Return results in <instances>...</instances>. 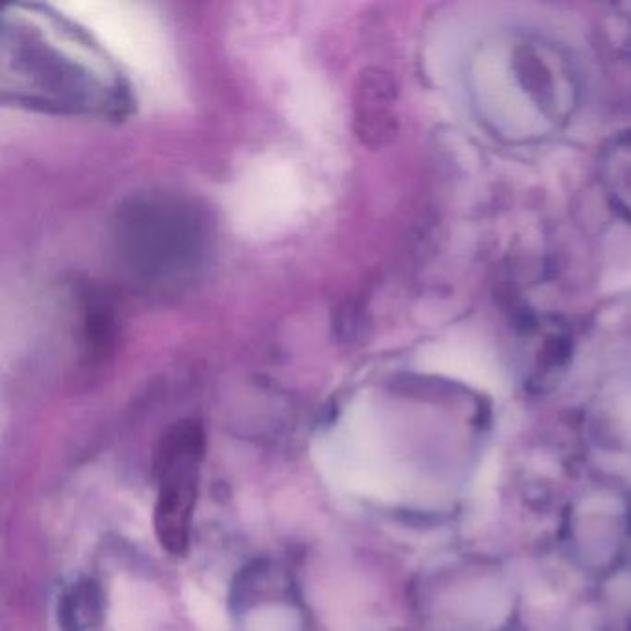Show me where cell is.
<instances>
[{
  "mask_svg": "<svg viewBox=\"0 0 631 631\" xmlns=\"http://www.w3.org/2000/svg\"><path fill=\"white\" fill-rule=\"evenodd\" d=\"M115 252L137 284L176 291L197 280L210 261L215 221L193 198L141 193L115 213Z\"/></svg>",
  "mask_w": 631,
  "mask_h": 631,
  "instance_id": "1",
  "label": "cell"
},
{
  "mask_svg": "<svg viewBox=\"0 0 631 631\" xmlns=\"http://www.w3.org/2000/svg\"><path fill=\"white\" fill-rule=\"evenodd\" d=\"M115 330L117 322L113 317L112 308L102 300L89 302L84 317V341L87 354L91 358L102 359L112 354L115 347Z\"/></svg>",
  "mask_w": 631,
  "mask_h": 631,
  "instance_id": "5",
  "label": "cell"
},
{
  "mask_svg": "<svg viewBox=\"0 0 631 631\" xmlns=\"http://www.w3.org/2000/svg\"><path fill=\"white\" fill-rule=\"evenodd\" d=\"M202 456L204 432L198 422H178L161 439L154 526L161 546L173 556H182L189 545Z\"/></svg>",
  "mask_w": 631,
  "mask_h": 631,
  "instance_id": "2",
  "label": "cell"
},
{
  "mask_svg": "<svg viewBox=\"0 0 631 631\" xmlns=\"http://www.w3.org/2000/svg\"><path fill=\"white\" fill-rule=\"evenodd\" d=\"M398 87L384 69L369 67L361 71L352 97L354 134L367 149H382L398 132Z\"/></svg>",
  "mask_w": 631,
  "mask_h": 631,
  "instance_id": "3",
  "label": "cell"
},
{
  "mask_svg": "<svg viewBox=\"0 0 631 631\" xmlns=\"http://www.w3.org/2000/svg\"><path fill=\"white\" fill-rule=\"evenodd\" d=\"M102 619V593L97 583L78 582L63 594L58 604L62 631H91Z\"/></svg>",
  "mask_w": 631,
  "mask_h": 631,
  "instance_id": "4",
  "label": "cell"
}]
</instances>
